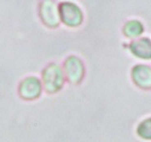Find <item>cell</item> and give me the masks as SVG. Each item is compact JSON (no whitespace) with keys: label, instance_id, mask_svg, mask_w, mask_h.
I'll use <instances>...</instances> for the list:
<instances>
[{"label":"cell","instance_id":"cell-2","mask_svg":"<svg viewBox=\"0 0 151 142\" xmlns=\"http://www.w3.org/2000/svg\"><path fill=\"white\" fill-rule=\"evenodd\" d=\"M60 19L68 27H78L83 22V13L81 9L73 2H61L59 4Z\"/></svg>","mask_w":151,"mask_h":142},{"label":"cell","instance_id":"cell-6","mask_svg":"<svg viewBox=\"0 0 151 142\" xmlns=\"http://www.w3.org/2000/svg\"><path fill=\"white\" fill-rule=\"evenodd\" d=\"M131 76L134 83L140 89H151V67L146 64H137L132 68Z\"/></svg>","mask_w":151,"mask_h":142},{"label":"cell","instance_id":"cell-8","mask_svg":"<svg viewBox=\"0 0 151 142\" xmlns=\"http://www.w3.org/2000/svg\"><path fill=\"white\" fill-rule=\"evenodd\" d=\"M144 32V26L139 20H129L124 27V34L129 38H135Z\"/></svg>","mask_w":151,"mask_h":142},{"label":"cell","instance_id":"cell-3","mask_svg":"<svg viewBox=\"0 0 151 142\" xmlns=\"http://www.w3.org/2000/svg\"><path fill=\"white\" fill-rule=\"evenodd\" d=\"M64 74L71 83L81 82L85 74V68L81 59L76 56L68 57L64 62Z\"/></svg>","mask_w":151,"mask_h":142},{"label":"cell","instance_id":"cell-5","mask_svg":"<svg viewBox=\"0 0 151 142\" xmlns=\"http://www.w3.org/2000/svg\"><path fill=\"white\" fill-rule=\"evenodd\" d=\"M40 17L49 28H57L60 25L59 8L53 1H43L40 6Z\"/></svg>","mask_w":151,"mask_h":142},{"label":"cell","instance_id":"cell-4","mask_svg":"<svg viewBox=\"0 0 151 142\" xmlns=\"http://www.w3.org/2000/svg\"><path fill=\"white\" fill-rule=\"evenodd\" d=\"M19 96L26 101L36 99L42 94V82L37 77L30 76L24 78L18 87Z\"/></svg>","mask_w":151,"mask_h":142},{"label":"cell","instance_id":"cell-9","mask_svg":"<svg viewBox=\"0 0 151 142\" xmlns=\"http://www.w3.org/2000/svg\"><path fill=\"white\" fill-rule=\"evenodd\" d=\"M137 135L146 140H151V117L140 122L136 129Z\"/></svg>","mask_w":151,"mask_h":142},{"label":"cell","instance_id":"cell-1","mask_svg":"<svg viewBox=\"0 0 151 142\" xmlns=\"http://www.w3.org/2000/svg\"><path fill=\"white\" fill-rule=\"evenodd\" d=\"M43 85L48 93H57L64 85V72L58 64L50 63L42 73Z\"/></svg>","mask_w":151,"mask_h":142},{"label":"cell","instance_id":"cell-7","mask_svg":"<svg viewBox=\"0 0 151 142\" xmlns=\"http://www.w3.org/2000/svg\"><path fill=\"white\" fill-rule=\"evenodd\" d=\"M129 48L135 57L140 59H151V40L148 38H140L132 41Z\"/></svg>","mask_w":151,"mask_h":142}]
</instances>
